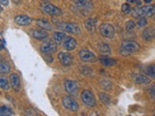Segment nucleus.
I'll list each match as a JSON object with an SVG mask.
<instances>
[{
  "label": "nucleus",
  "mask_w": 155,
  "mask_h": 116,
  "mask_svg": "<svg viewBox=\"0 0 155 116\" xmlns=\"http://www.w3.org/2000/svg\"><path fill=\"white\" fill-rule=\"evenodd\" d=\"M140 50V46L138 43L135 41H123L121 43V46L119 47V52L121 55L126 56V55H131L133 53L137 52Z\"/></svg>",
  "instance_id": "1"
},
{
  "label": "nucleus",
  "mask_w": 155,
  "mask_h": 116,
  "mask_svg": "<svg viewBox=\"0 0 155 116\" xmlns=\"http://www.w3.org/2000/svg\"><path fill=\"white\" fill-rule=\"evenodd\" d=\"M155 14V5H147L140 8L132 9V16L135 18H148Z\"/></svg>",
  "instance_id": "2"
},
{
  "label": "nucleus",
  "mask_w": 155,
  "mask_h": 116,
  "mask_svg": "<svg viewBox=\"0 0 155 116\" xmlns=\"http://www.w3.org/2000/svg\"><path fill=\"white\" fill-rule=\"evenodd\" d=\"M55 25L58 29L72 34H80L81 28L77 23L73 22H55Z\"/></svg>",
  "instance_id": "3"
},
{
  "label": "nucleus",
  "mask_w": 155,
  "mask_h": 116,
  "mask_svg": "<svg viewBox=\"0 0 155 116\" xmlns=\"http://www.w3.org/2000/svg\"><path fill=\"white\" fill-rule=\"evenodd\" d=\"M40 9L43 13H45L50 16H54V17H59L62 14V11L57 8L56 6L50 3H43L40 5Z\"/></svg>",
  "instance_id": "4"
},
{
  "label": "nucleus",
  "mask_w": 155,
  "mask_h": 116,
  "mask_svg": "<svg viewBox=\"0 0 155 116\" xmlns=\"http://www.w3.org/2000/svg\"><path fill=\"white\" fill-rule=\"evenodd\" d=\"M81 98L82 103H84L86 106L88 108H93L96 105V101H95V97L91 91L89 90H84L81 92Z\"/></svg>",
  "instance_id": "5"
},
{
  "label": "nucleus",
  "mask_w": 155,
  "mask_h": 116,
  "mask_svg": "<svg viewBox=\"0 0 155 116\" xmlns=\"http://www.w3.org/2000/svg\"><path fill=\"white\" fill-rule=\"evenodd\" d=\"M100 33H101V35L105 38L113 39L115 35V30H114V27L111 25V24L103 23V24H101V26H100Z\"/></svg>",
  "instance_id": "6"
},
{
  "label": "nucleus",
  "mask_w": 155,
  "mask_h": 116,
  "mask_svg": "<svg viewBox=\"0 0 155 116\" xmlns=\"http://www.w3.org/2000/svg\"><path fill=\"white\" fill-rule=\"evenodd\" d=\"M62 104L66 109L70 110V111H78V109H79V105H78L77 102L70 96L63 97Z\"/></svg>",
  "instance_id": "7"
},
{
  "label": "nucleus",
  "mask_w": 155,
  "mask_h": 116,
  "mask_svg": "<svg viewBox=\"0 0 155 116\" xmlns=\"http://www.w3.org/2000/svg\"><path fill=\"white\" fill-rule=\"evenodd\" d=\"M79 56L81 58V60L84 61V62L91 63V62L96 61V55L92 51L86 50V48H82V50H80Z\"/></svg>",
  "instance_id": "8"
},
{
  "label": "nucleus",
  "mask_w": 155,
  "mask_h": 116,
  "mask_svg": "<svg viewBox=\"0 0 155 116\" xmlns=\"http://www.w3.org/2000/svg\"><path fill=\"white\" fill-rule=\"evenodd\" d=\"M56 45L53 42L51 41H46L44 42L42 45H41V47H40V50L45 53V54L48 55V54H51V53L55 52L56 51Z\"/></svg>",
  "instance_id": "9"
},
{
  "label": "nucleus",
  "mask_w": 155,
  "mask_h": 116,
  "mask_svg": "<svg viewBox=\"0 0 155 116\" xmlns=\"http://www.w3.org/2000/svg\"><path fill=\"white\" fill-rule=\"evenodd\" d=\"M64 86H65V90L70 95H75L78 92V89H79V85L74 80H65Z\"/></svg>",
  "instance_id": "10"
},
{
  "label": "nucleus",
  "mask_w": 155,
  "mask_h": 116,
  "mask_svg": "<svg viewBox=\"0 0 155 116\" xmlns=\"http://www.w3.org/2000/svg\"><path fill=\"white\" fill-rule=\"evenodd\" d=\"M58 60L64 66H70L72 64L73 58L72 55L68 52H59L58 53Z\"/></svg>",
  "instance_id": "11"
},
{
  "label": "nucleus",
  "mask_w": 155,
  "mask_h": 116,
  "mask_svg": "<svg viewBox=\"0 0 155 116\" xmlns=\"http://www.w3.org/2000/svg\"><path fill=\"white\" fill-rule=\"evenodd\" d=\"M10 84H11L12 88L15 90V91H19L21 89V80H19V76H18V74H11L10 76Z\"/></svg>",
  "instance_id": "12"
},
{
  "label": "nucleus",
  "mask_w": 155,
  "mask_h": 116,
  "mask_svg": "<svg viewBox=\"0 0 155 116\" xmlns=\"http://www.w3.org/2000/svg\"><path fill=\"white\" fill-rule=\"evenodd\" d=\"M142 37L144 41H151L155 38V28L147 27L142 33Z\"/></svg>",
  "instance_id": "13"
},
{
  "label": "nucleus",
  "mask_w": 155,
  "mask_h": 116,
  "mask_svg": "<svg viewBox=\"0 0 155 116\" xmlns=\"http://www.w3.org/2000/svg\"><path fill=\"white\" fill-rule=\"evenodd\" d=\"M15 21L16 23H18V25H22V26H25V25H29L31 22H32V19L25 16V14H19V16H17L15 18Z\"/></svg>",
  "instance_id": "14"
},
{
  "label": "nucleus",
  "mask_w": 155,
  "mask_h": 116,
  "mask_svg": "<svg viewBox=\"0 0 155 116\" xmlns=\"http://www.w3.org/2000/svg\"><path fill=\"white\" fill-rule=\"evenodd\" d=\"M31 35L33 38H35L36 40H39V41L45 40V39L48 37V34L47 33V31L41 30V29H34L31 32Z\"/></svg>",
  "instance_id": "15"
},
{
  "label": "nucleus",
  "mask_w": 155,
  "mask_h": 116,
  "mask_svg": "<svg viewBox=\"0 0 155 116\" xmlns=\"http://www.w3.org/2000/svg\"><path fill=\"white\" fill-rule=\"evenodd\" d=\"M63 47L67 50H73L77 47V41L72 37L65 38V41L63 42Z\"/></svg>",
  "instance_id": "16"
},
{
  "label": "nucleus",
  "mask_w": 155,
  "mask_h": 116,
  "mask_svg": "<svg viewBox=\"0 0 155 116\" xmlns=\"http://www.w3.org/2000/svg\"><path fill=\"white\" fill-rule=\"evenodd\" d=\"M75 5L80 9H90L92 7V0H74Z\"/></svg>",
  "instance_id": "17"
},
{
  "label": "nucleus",
  "mask_w": 155,
  "mask_h": 116,
  "mask_svg": "<svg viewBox=\"0 0 155 116\" xmlns=\"http://www.w3.org/2000/svg\"><path fill=\"white\" fill-rule=\"evenodd\" d=\"M85 28L90 32H93L96 30V26H97V21L93 18H90L88 19H86L84 22Z\"/></svg>",
  "instance_id": "18"
},
{
  "label": "nucleus",
  "mask_w": 155,
  "mask_h": 116,
  "mask_svg": "<svg viewBox=\"0 0 155 116\" xmlns=\"http://www.w3.org/2000/svg\"><path fill=\"white\" fill-rule=\"evenodd\" d=\"M37 24L39 27H41L42 29H45V30H51L52 29V25L47 21V19H44V18L38 19Z\"/></svg>",
  "instance_id": "19"
},
{
  "label": "nucleus",
  "mask_w": 155,
  "mask_h": 116,
  "mask_svg": "<svg viewBox=\"0 0 155 116\" xmlns=\"http://www.w3.org/2000/svg\"><path fill=\"white\" fill-rule=\"evenodd\" d=\"M100 61L102 64L106 67H111L116 64V60L113 59V58H110V57H106V56H101Z\"/></svg>",
  "instance_id": "20"
},
{
  "label": "nucleus",
  "mask_w": 155,
  "mask_h": 116,
  "mask_svg": "<svg viewBox=\"0 0 155 116\" xmlns=\"http://www.w3.org/2000/svg\"><path fill=\"white\" fill-rule=\"evenodd\" d=\"M11 70V67L6 61L2 60V57L0 56V74H8Z\"/></svg>",
  "instance_id": "21"
},
{
  "label": "nucleus",
  "mask_w": 155,
  "mask_h": 116,
  "mask_svg": "<svg viewBox=\"0 0 155 116\" xmlns=\"http://www.w3.org/2000/svg\"><path fill=\"white\" fill-rule=\"evenodd\" d=\"M135 81L138 84H148L150 82V79L143 75H137L135 77Z\"/></svg>",
  "instance_id": "22"
},
{
  "label": "nucleus",
  "mask_w": 155,
  "mask_h": 116,
  "mask_svg": "<svg viewBox=\"0 0 155 116\" xmlns=\"http://www.w3.org/2000/svg\"><path fill=\"white\" fill-rule=\"evenodd\" d=\"M65 38H66V35L63 32H55L53 34V40H54V43L57 44V45L61 44L65 40Z\"/></svg>",
  "instance_id": "23"
},
{
  "label": "nucleus",
  "mask_w": 155,
  "mask_h": 116,
  "mask_svg": "<svg viewBox=\"0 0 155 116\" xmlns=\"http://www.w3.org/2000/svg\"><path fill=\"white\" fill-rule=\"evenodd\" d=\"M13 110L7 105H1L0 106V116H10L13 115Z\"/></svg>",
  "instance_id": "24"
},
{
  "label": "nucleus",
  "mask_w": 155,
  "mask_h": 116,
  "mask_svg": "<svg viewBox=\"0 0 155 116\" xmlns=\"http://www.w3.org/2000/svg\"><path fill=\"white\" fill-rule=\"evenodd\" d=\"M0 88L3 90H9L10 89V83L8 79L4 76H0Z\"/></svg>",
  "instance_id": "25"
},
{
  "label": "nucleus",
  "mask_w": 155,
  "mask_h": 116,
  "mask_svg": "<svg viewBox=\"0 0 155 116\" xmlns=\"http://www.w3.org/2000/svg\"><path fill=\"white\" fill-rule=\"evenodd\" d=\"M145 74L155 79V65H149L145 68Z\"/></svg>",
  "instance_id": "26"
},
{
  "label": "nucleus",
  "mask_w": 155,
  "mask_h": 116,
  "mask_svg": "<svg viewBox=\"0 0 155 116\" xmlns=\"http://www.w3.org/2000/svg\"><path fill=\"white\" fill-rule=\"evenodd\" d=\"M99 99L101 102L106 105H110V98L109 95H107L106 93H100L99 94Z\"/></svg>",
  "instance_id": "27"
},
{
  "label": "nucleus",
  "mask_w": 155,
  "mask_h": 116,
  "mask_svg": "<svg viewBox=\"0 0 155 116\" xmlns=\"http://www.w3.org/2000/svg\"><path fill=\"white\" fill-rule=\"evenodd\" d=\"M99 51H100V53H102V54H110L111 52L110 46L107 45V44H102V45L99 47Z\"/></svg>",
  "instance_id": "28"
},
{
  "label": "nucleus",
  "mask_w": 155,
  "mask_h": 116,
  "mask_svg": "<svg viewBox=\"0 0 155 116\" xmlns=\"http://www.w3.org/2000/svg\"><path fill=\"white\" fill-rule=\"evenodd\" d=\"M125 27H126V30H127V31H132L136 27V23L133 21H128L127 22H126Z\"/></svg>",
  "instance_id": "29"
},
{
  "label": "nucleus",
  "mask_w": 155,
  "mask_h": 116,
  "mask_svg": "<svg viewBox=\"0 0 155 116\" xmlns=\"http://www.w3.org/2000/svg\"><path fill=\"white\" fill-rule=\"evenodd\" d=\"M138 25L140 27H143L145 25H147V19L145 18H139L138 21Z\"/></svg>",
  "instance_id": "30"
},
{
  "label": "nucleus",
  "mask_w": 155,
  "mask_h": 116,
  "mask_svg": "<svg viewBox=\"0 0 155 116\" xmlns=\"http://www.w3.org/2000/svg\"><path fill=\"white\" fill-rule=\"evenodd\" d=\"M121 11H122L124 14H128L131 12V7H130V5L129 4H123L122 6H121Z\"/></svg>",
  "instance_id": "31"
},
{
  "label": "nucleus",
  "mask_w": 155,
  "mask_h": 116,
  "mask_svg": "<svg viewBox=\"0 0 155 116\" xmlns=\"http://www.w3.org/2000/svg\"><path fill=\"white\" fill-rule=\"evenodd\" d=\"M149 93H150V96H151L153 99H155V85H153L151 88H150Z\"/></svg>",
  "instance_id": "32"
},
{
  "label": "nucleus",
  "mask_w": 155,
  "mask_h": 116,
  "mask_svg": "<svg viewBox=\"0 0 155 116\" xmlns=\"http://www.w3.org/2000/svg\"><path fill=\"white\" fill-rule=\"evenodd\" d=\"M0 4L3 6H8L9 5V0H0Z\"/></svg>",
  "instance_id": "33"
},
{
  "label": "nucleus",
  "mask_w": 155,
  "mask_h": 116,
  "mask_svg": "<svg viewBox=\"0 0 155 116\" xmlns=\"http://www.w3.org/2000/svg\"><path fill=\"white\" fill-rule=\"evenodd\" d=\"M3 48H4V43L1 40H0V50H2Z\"/></svg>",
  "instance_id": "34"
},
{
  "label": "nucleus",
  "mask_w": 155,
  "mask_h": 116,
  "mask_svg": "<svg viewBox=\"0 0 155 116\" xmlns=\"http://www.w3.org/2000/svg\"><path fill=\"white\" fill-rule=\"evenodd\" d=\"M137 5H140V4H142V1H140V0H136V2H135Z\"/></svg>",
  "instance_id": "35"
},
{
  "label": "nucleus",
  "mask_w": 155,
  "mask_h": 116,
  "mask_svg": "<svg viewBox=\"0 0 155 116\" xmlns=\"http://www.w3.org/2000/svg\"><path fill=\"white\" fill-rule=\"evenodd\" d=\"M143 1H144L145 3H147V4H149L150 2H151V1H152V0H143Z\"/></svg>",
  "instance_id": "36"
},
{
  "label": "nucleus",
  "mask_w": 155,
  "mask_h": 116,
  "mask_svg": "<svg viewBox=\"0 0 155 116\" xmlns=\"http://www.w3.org/2000/svg\"><path fill=\"white\" fill-rule=\"evenodd\" d=\"M127 2H130V3H135L136 0H127Z\"/></svg>",
  "instance_id": "37"
},
{
  "label": "nucleus",
  "mask_w": 155,
  "mask_h": 116,
  "mask_svg": "<svg viewBox=\"0 0 155 116\" xmlns=\"http://www.w3.org/2000/svg\"><path fill=\"white\" fill-rule=\"evenodd\" d=\"M2 12V7H1V4H0V13Z\"/></svg>",
  "instance_id": "38"
},
{
  "label": "nucleus",
  "mask_w": 155,
  "mask_h": 116,
  "mask_svg": "<svg viewBox=\"0 0 155 116\" xmlns=\"http://www.w3.org/2000/svg\"><path fill=\"white\" fill-rule=\"evenodd\" d=\"M154 21H155V18H154Z\"/></svg>",
  "instance_id": "39"
}]
</instances>
